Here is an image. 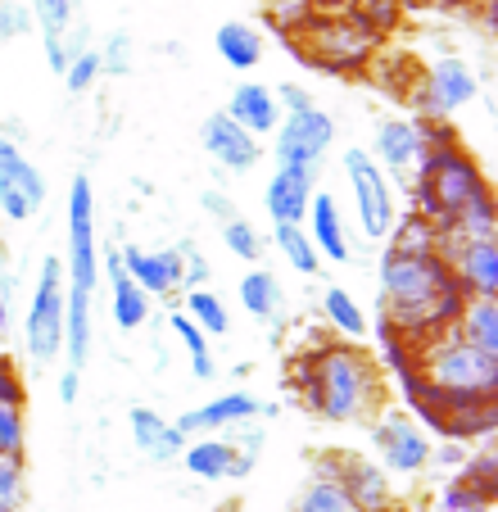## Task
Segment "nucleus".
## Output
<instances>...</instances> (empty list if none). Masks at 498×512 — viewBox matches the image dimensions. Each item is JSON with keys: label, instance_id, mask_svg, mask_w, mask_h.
Masks as SVG:
<instances>
[{"label": "nucleus", "instance_id": "nucleus-1", "mask_svg": "<svg viewBox=\"0 0 498 512\" xmlns=\"http://www.w3.org/2000/svg\"><path fill=\"white\" fill-rule=\"evenodd\" d=\"M96 191L91 177H73L68 186V254H64V358L68 368H87L96 345Z\"/></svg>", "mask_w": 498, "mask_h": 512}, {"label": "nucleus", "instance_id": "nucleus-2", "mask_svg": "<svg viewBox=\"0 0 498 512\" xmlns=\"http://www.w3.org/2000/svg\"><path fill=\"white\" fill-rule=\"evenodd\" d=\"M385 408V377L367 349L349 345V340H326L313 349V404L322 422H372Z\"/></svg>", "mask_w": 498, "mask_h": 512}, {"label": "nucleus", "instance_id": "nucleus-3", "mask_svg": "<svg viewBox=\"0 0 498 512\" xmlns=\"http://www.w3.org/2000/svg\"><path fill=\"white\" fill-rule=\"evenodd\" d=\"M412 363H417L426 386L435 390L444 417L476 404H498V358L462 345L458 336H440L431 345L412 349Z\"/></svg>", "mask_w": 498, "mask_h": 512}, {"label": "nucleus", "instance_id": "nucleus-4", "mask_svg": "<svg viewBox=\"0 0 498 512\" xmlns=\"http://www.w3.org/2000/svg\"><path fill=\"white\" fill-rule=\"evenodd\" d=\"M290 41H295V55L304 59V64L322 68L331 78H354V73H363V68L372 64L376 46H381V37L367 28L358 10L313 14Z\"/></svg>", "mask_w": 498, "mask_h": 512}, {"label": "nucleus", "instance_id": "nucleus-5", "mask_svg": "<svg viewBox=\"0 0 498 512\" xmlns=\"http://www.w3.org/2000/svg\"><path fill=\"white\" fill-rule=\"evenodd\" d=\"M408 186H412V200H417L412 209L426 213V218L435 223V232L449 223L453 213L467 209L476 195L489 191L480 164L462 150V145H453V150H426Z\"/></svg>", "mask_w": 498, "mask_h": 512}, {"label": "nucleus", "instance_id": "nucleus-6", "mask_svg": "<svg viewBox=\"0 0 498 512\" xmlns=\"http://www.w3.org/2000/svg\"><path fill=\"white\" fill-rule=\"evenodd\" d=\"M376 281H381V309L385 318H408V313H422L426 304L449 290L453 268L440 259V254H390L381 250V263H376Z\"/></svg>", "mask_w": 498, "mask_h": 512}, {"label": "nucleus", "instance_id": "nucleus-7", "mask_svg": "<svg viewBox=\"0 0 498 512\" xmlns=\"http://www.w3.org/2000/svg\"><path fill=\"white\" fill-rule=\"evenodd\" d=\"M23 349H28V368L46 372L64 354V259L46 254L28 300V322H23Z\"/></svg>", "mask_w": 498, "mask_h": 512}, {"label": "nucleus", "instance_id": "nucleus-8", "mask_svg": "<svg viewBox=\"0 0 498 512\" xmlns=\"http://www.w3.org/2000/svg\"><path fill=\"white\" fill-rule=\"evenodd\" d=\"M480 96L476 68L462 55H440L417 73V87L408 91V105L417 109V123H449L462 105Z\"/></svg>", "mask_w": 498, "mask_h": 512}, {"label": "nucleus", "instance_id": "nucleus-9", "mask_svg": "<svg viewBox=\"0 0 498 512\" xmlns=\"http://www.w3.org/2000/svg\"><path fill=\"white\" fill-rule=\"evenodd\" d=\"M313 476L317 481H336L349 494L358 512H394V485L372 458L354 454V449H322L313 458Z\"/></svg>", "mask_w": 498, "mask_h": 512}, {"label": "nucleus", "instance_id": "nucleus-10", "mask_svg": "<svg viewBox=\"0 0 498 512\" xmlns=\"http://www.w3.org/2000/svg\"><path fill=\"white\" fill-rule=\"evenodd\" d=\"M345 173H349V191H354V213H358V232L367 241H385L399 218L394 204V182L372 164L367 145H349L345 150Z\"/></svg>", "mask_w": 498, "mask_h": 512}, {"label": "nucleus", "instance_id": "nucleus-11", "mask_svg": "<svg viewBox=\"0 0 498 512\" xmlns=\"http://www.w3.org/2000/svg\"><path fill=\"white\" fill-rule=\"evenodd\" d=\"M431 435L412 422L399 408H381L372 417V449H376V467L385 476H422L431 467Z\"/></svg>", "mask_w": 498, "mask_h": 512}, {"label": "nucleus", "instance_id": "nucleus-12", "mask_svg": "<svg viewBox=\"0 0 498 512\" xmlns=\"http://www.w3.org/2000/svg\"><path fill=\"white\" fill-rule=\"evenodd\" d=\"M272 136H277V141H272L277 168H317V173H322L326 150L336 145V118L317 105L290 109V114H281Z\"/></svg>", "mask_w": 498, "mask_h": 512}, {"label": "nucleus", "instance_id": "nucleus-13", "mask_svg": "<svg viewBox=\"0 0 498 512\" xmlns=\"http://www.w3.org/2000/svg\"><path fill=\"white\" fill-rule=\"evenodd\" d=\"M46 195H50L46 173L23 155L14 136H0V213L10 223H28V218L41 213Z\"/></svg>", "mask_w": 498, "mask_h": 512}, {"label": "nucleus", "instance_id": "nucleus-14", "mask_svg": "<svg viewBox=\"0 0 498 512\" xmlns=\"http://www.w3.org/2000/svg\"><path fill=\"white\" fill-rule=\"evenodd\" d=\"M367 155H372V164L381 168L390 182H412V173H417V164H422V155H426L417 118H381Z\"/></svg>", "mask_w": 498, "mask_h": 512}, {"label": "nucleus", "instance_id": "nucleus-15", "mask_svg": "<svg viewBox=\"0 0 498 512\" xmlns=\"http://www.w3.org/2000/svg\"><path fill=\"white\" fill-rule=\"evenodd\" d=\"M277 413H281L277 404H263V399L249 395V390H227V395L209 399V404H200V408H186L173 426L182 435H204V431H227V426H245V422L277 417Z\"/></svg>", "mask_w": 498, "mask_h": 512}, {"label": "nucleus", "instance_id": "nucleus-16", "mask_svg": "<svg viewBox=\"0 0 498 512\" xmlns=\"http://www.w3.org/2000/svg\"><path fill=\"white\" fill-rule=\"evenodd\" d=\"M200 145H204V155L218 168H227V173H254L263 159L259 136H249L240 123H231L222 109L200 123Z\"/></svg>", "mask_w": 498, "mask_h": 512}, {"label": "nucleus", "instance_id": "nucleus-17", "mask_svg": "<svg viewBox=\"0 0 498 512\" xmlns=\"http://www.w3.org/2000/svg\"><path fill=\"white\" fill-rule=\"evenodd\" d=\"M118 259H123V272L150 300H173L177 290H182V250L177 245H168L159 254H145L136 245H127V250H118Z\"/></svg>", "mask_w": 498, "mask_h": 512}, {"label": "nucleus", "instance_id": "nucleus-18", "mask_svg": "<svg viewBox=\"0 0 498 512\" xmlns=\"http://www.w3.org/2000/svg\"><path fill=\"white\" fill-rule=\"evenodd\" d=\"M471 300H498V241H467L440 254Z\"/></svg>", "mask_w": 498, "mask_h": 512}, {"label": "nucleus", "instance_id": "nucleus-19", "mask_svg": "<svg viewBox=\"0 0 498 512\" xmlns=\"http://www.w3.org/2000/svg\"><path fill=\"white\" fill-rule=\"evenodd\" d=\"M317 177H322L317 168H277V173H272V182L263 186V209H268L272 223L277 227L304 223Z\"/></svg>", "mask_w": 498, "mask_h": 512}, {"label": "nucleus", "instance_id": "nucleus-20", "mask_svg": "<svg viewBox=\"0 0 498 512\" xmlns=\"http://www.w3.org/2000/svg\"><path fill=\"white\" fill-rule=\"evenodd\" d=\"M304 232H308V241H313L317 259H331V263L354 259V254H349V227H345V218H340V204L331 191H313L308 213H304Z\"/></svg>", "mask_w": 498, "mask_h": 512}, {"label": "nucleus", "instance_id": "nucleus-21", "mask_svg": "<svg viewBox=\"0 0 498 512\" xmlns=\"http://www.w3.org/2000/svg\"><path fill=\"white\" fill-rule=\"evenodd\" d=\"M222 114L245 127L249 136H272L281 123V105H277V96H272V87H263V82H236Z\"/></svg>", "mask_w": 498, "mask_h": 512}, {"label": "nucleus", "instance_id": "nucleus-22", "mask_svg": "<svg viewBox=\"0 0 498 512\" xmlns=\"http://www.w3.org/2000/svg\"><path fill=\"white\" fill-rule=\"evenodd\" d=\"M127 426H132L136 449H141L150 463H173V458H182L186 435L177 431V426L168 422L163 413H154L150 404H136L132 413H127Z\"/></svg>", "mask_w": 498, "mask_h": 512}, {"label": "nucleus", "instance_id": "nucleus-23", "mask_svg": "<svg viewBox=\"0 0 498 512\" xmlns=\"http://www.w3.org/2000/svg\"><path fill=\"white\" fill-rule=\"evenodd\" d=\"M182 467L195 476V481H231V476H249V463L236 454L231 440H222V435H204V440L186 445Z\"/></svg>", "mask_w": 498, "mask_h": 512}, {"label": "nucleus", "instance_id": "nucleus-24", "mask_svg": "<svg viewBox=\"0 0 498 512\" xmlns=\"http://www.w3.org/2000/svg\"><path fill=\"white\" fill-rule=\"evenodd\" d=\"M105 272H109V290H114L109 309H114L118 331H136V327H145V318H150V295H145V290L123 272V259H118V250H109V254H105Z\"/></svg>", "mask_w": 498, "mask_h": 512}, {"label": "nucleus", "instance_id": "nucleus-25", "mask_svg": "<svg viewBox=\"0 0 498 512\" xmlns=\"http://www.w3.org/2000/svg\"><path fill=\"white\" fill-rule=\"evenodd\" d=\"M213 50H218V59L227 68L249 73V68L263 64V32L245 19H227L218 32H213Z\"/></svg>", "mask_w": 498, "mask_h": 512}, {"label": "nucleus", "instance_id": "nucleus-26", "mask_svg": "<svg viewBox=\"0 0 498 512\" xmlns=\"http://www.w3.org/2000/svg\"><path fill=\"white\" fill-rule=\"evenodd\" d=\"M236 295H240V304H245L249 318H263V322H281V318H286V286H281L268 268L245 272V277H240V286H236Z\"/></svg>", "mask_w": 498, "mask_h": 512}, {"label": "nucleus", "instance_id": "nucleus-27", "mask_svg": "<svg viewBox=\"0 0 498 512\" xmlns=\"http://www.w3.org/2000/svg\"><path fill=\"white\" fill-rule=\"evenodd\" d=\"M449 336H458L462 345L480 349V354L498 358V300H467V309H462L458 327Z\"/></svg>", "mask_w": 498, "mask_h": 512}, {"label": "nucleus", "instance_id": "nucleus-28", "mask_svg": "<svg viewBox=\"0 0 498 512\" xmlns=\"http://www.w3.org/2000/svg\"><path fill=\"white\" fill-rule=\"evenodd\" d=\"M385 250L390 254H440V232H435V223L426 218V213H417V209H408V213H399L394 218V227H390V236H385Z\"/></svg>", "mask_w": 498, "mask_h": 512}, {"label": "nucleus", "instance_id": "nucleus-29", "mask_svg": "<svg viewBox=\"0 0 498 512\" xmlns=\"http://www.w3.org/2000/svg\"><path fill=\"white\" fill-rule=\"evenodd\" d=\"M322 313H326V322L340 331V340H349V345H358V340L372 331V327H367L363 304H358L345 286H326L322 290Z\"/></svg>", "mask_w": 498, "mask_h": 512}, {"label": "nucleus", "instance_id": "nucleus-30", "mask_svg": "<svg viewBox=\"0 0 498 512\" xmlns=\"http://www.w3.org/2000/svg\"><path fill=\"white\" fill-rule=\"evenodd\" d=\"M498 431V404H476V408H462V413L444 417V435L440 440H458V445H471V440H494Z\"/></svg>", "mask_w": 498, "mask_h": 512}, {"label": "nucleus", "instance_id": "nucleus-31", "mask_svg": "<svg viewBox=\"0 0 498 512\" xmlns=\"http://www.w3.org/2000/svg\"><path fill=\"white\" fill-rule=\"evenodd\" d=\"M458 481L467 485L480 503L498 499V449H494V440H485L476 454H467V463L458 467Z\"/></svg>", "mask_w": 498, "mask_h": 512}, {"label": "nucleus", "instance_id": "nucleus-32", "mask_svg": "<svg viewBox=\"0 0 498 512\" xmlns=\"http://www.w3.org/2000/svg\"><path fill=\"white\" fill-rule=\"evenodd\" d=\"M182 313L204 331V336H227V331H231L227 304H222V295H218V290H209V286L186 290V309Z\"/></svg>", "mask_w": 498, "mask_h": 512}, {"label": "nucleus", "instance_id": "nucleus-33", "mask_svg": "<svg viewBox=\"0 0 498 512\" xmlns=\"http://www.w3.org/2000/svg\"><path fill=\"white\" fill-rule=\"evenodd\" d=\"M290 512H358V508L349 503V494L340 490L336 481H317V476H308V485L295 494Z\"/></svg>", "mask_w": 498, "mask_h": 512}, {"label": "nucleus", "instance_id": "nucleus-34", "mask_svg": "<svg viewBox=\"0 0 498 512\" xmlns=\"http://www.w3.org/2000/svg\"><path fill=\"white\" fill-rule=\"evenodd\" d=\"M277 250H281V259H286L295 272H304V277H317V272H322V259H317V250H313V241H308L304 223L277 227Z\"/></svg>", "mask_w": 498, "mask_h": 512}, {"label": "nucleus", "instance_id": "nucleus-35", "mask_svg": "<svg viewBox=\"0 0 498 512\" xmlns=\"http://www.w3.org/2000/svg\"><path fill=\"white\" fill-rule=\"evenodd\" d=\"M0 512H28V458H0Z\"/></svg>", "mask_w": 498, "mask_h": 512}, {"label": "nucleus", "instance_id": "nucleus-36", "mask_svg": "<svg viewBox=\"0 0 498 512\" xmlns=\"http://www.w3.org/2000/svg\"><path fill=\"white\" fill-rule=\"evenodd\" d=\"M28 14L41 28V37H64L77 23V0H32Z\"/></svg>", "mask_w": 498, "mask_h": 512}, {"label": "nucleus", "instance_id": "nucleus-37", "mask_svg": "<svg viewBox=\"0 0 498 512\" xmlns=\"http://www.w3.org/2000/svg\"><path fill=\"white\" fill-rule=\"evenodd\" d=\"M100 73H109V78H127L136 68V46H132V37H127L123 28L118 32H109L105 41H100Z\"/></svg>", "mask_w": 498, "mask_h": 512}, {"label": "nucleus", "instance_id": "nucleus-38", "mask_svg": "<svg viewBox=\"0 0 498 512\" xmlns=\"http://www.w3.org/2000/svg\"><path fill=\"white\" fill-rule=\"evenodd\" d=\"M222 245H227L236 259H245V263L263 259V236H259V227L249 223V218H231V223H222Z\"/></svg>", "mask_w": 498, "mask_h": 512}, {"label": "nucleus", "instance_id": "nucleus-39", "mask_svg": "<svg viewBox=\"0 0 498 512\" xmlns=\"http://www.w3.org/2000/svg\"><path fill=\"white\" fill-rule=\"evenodd\" d=\"M0 458H28V417L14 404H0Z\"/></svg>", "mask_w": 498, "mask_h": 512}, {"label": "nucleus", "instance_id": "nucleus-40", "mask_svg": "<svg viewBox=\"0 0 498 512\" xmlns=\"http://www.w3.org/2000/svg\"><path fill=\"white\" fill-rule=\"evenodd\" d=\"M100 82V55H96V46L91 50H82V55L68 64V73H64V91H73V96H82V91H91Z\"/></svg>", "mask_w": 498, "mask_h": 512}, {"label": "nucleus", "instance_id": "nucleus-41", "mask_svg": "<svg viewBox=\"0 0 498 512\" xmlns=\"http://www.w3.org/2000/svg\"><path fill=\"white\" fill-rule=\"evenodd\" d=\"M37 28L28 14V5L23 0H0V46H10V41L28 37V32Z\"/></svg>", "mask_w": 498, "mask_h": 512}, {"label": "nucleus", "instance_id": "nucleus-42", "mask_svg": "<svg viewBox=\"0 0 498 512\" xmlns=\"http://www.w3.org/2000/svg\"><path fill=\"white\" fill-rule=\"evenodd\" d=\"M358 14H363V23L376 32V37H390V32L399 28L403 5H399V0H363V5H358Z\"/></svg>", "mask_w": 498, "mask_h": 512}, {"label": "nucleus", "instance_id": "nucleus-43", "mask_svg": "<svg viewBox=\"0 0 498 512\" xmlns=\"http://www.w3.org/2000/svg\"><path fill=\"white\" fill-rule=\"evenodd\" d=\"M177 250H182V290L209 286V281H213V268H209V259L195 250V241H177Z\"/></svg>", "mask_w": 498, "mask_h": 512}, {"label": "nucleus", "instance_id": "nucleus-44", "mask_svg": "<svg viewBox=\"0 0 498 512\" xmlns=\"http://www.w3.org/2000/svg\"><path fill=\"white\" fill-rule=\"evenodd\" d=\"M168 327H173V336L186 345V354H191V363H195V358H213V354H209V336H204V331L195 327V322L186 318L182 309H173V318H168Z\"/></svg>", "mask_w": 498, "mask_h": 512}, {"label": "nucleus", "instance_id": "nucleus-45", "mask_svg": "<svg viewBox=\"0 0 498 512\" xmlns=\"http://www.w3.org/2000/svg\"><path fill=\"white\" fill-rule=\"evenodd\" d=\"M485 508H489V503H480L476 494H471L467 485H462L458 476H453V481L444 485V494H440V508H435V512H485Z\"/></svg>", "mask_w": 498, "mask_h": 512}, {"label": "nucleus", "instance_id": "nucleus-46", "mask_svg": "<svg viewBox=\"0 0 498 512\" xmlns=\"http://www.w3.org/2000/svg\"><path fill=\"white\" fill-rule=\"evenodd\" d=\"M0 404H14V408L28 404V386H23L19 368H14L5 354H0Z\"/></svg>", "mask_w": 498, "mask_h": 512}, {"label": "nucleus", "instance_id": "nucleus-47", "mask_svg": "<svg viewBox=\"0 0 498 512\" xmlns=\"http://www.w3.org/2000/svg\"><path fill=\"white\" fill-rule=\"evenodd\" d=\"M200 204H204V213H209V218H218V227H222V223H231V218H240L236 200H231L227 191H218V186L200 191Z\"/></svg>", "mask_w": 498, "mask_h": 512}, {"label": "nucleus", "instance_id": "nucleus-48", "mask_svg": "<svg viewBox=\"0 0 498 512\" xmlns=\"http://www.w3.org/2000/svg\"><path fill=\"white\" fill-rule=\"evenodd\" d=\"M471 449L458 445V440H440V445H431V467H440V472H453L458 476V467L467 463Z\"/></svg>", "mask_w": 498, "mask_h": 512}, {"label": "nucleus", "instance_id": "nucleus-49", "mask_svg": "<svg viewBox=\"0 0 498 512\" xmlns=\"http://www.w3.org/2000/svg\"><path fill=\"white\" fill-rule=\"evenodd\" d=\"M236 431H240V440H231V445H236V454L254 467V458H259V449H263V426L259 422H245V426H236Z\"/></svg>", "mask_w": 498, "mask_h": 512}, {"label": "nucleus", "instance_id": "nucleus-50", "mask_svg": "<svg viewBox=\"0 0 498 512\" xmlns=\"http://www.w3.org/2000/svg\"><path fill=\"white\" fill-rule=\"evenodd\" d=\"M272 96H277V105L286 109V114H290V109H308V105H317L313 91H308L304 82H281V87L272 91Z\"/></svg>", "mask_w": 498, "mask_h": 512}, {"label": "nucleus", "instance_id": "nucleus-51", "mask_svg": "<svg viewBox=\"0 0 498 512\" xmlns=\"http://www.w3.org/2000/svg\"><path fill=\"white\" fill-rule=\"evenodd\" d=\"M14 331V281L0 277V340H10Z\"/></svg>", "mask_w": 498, "mask_h": 512}, {"label": "nucleus", "instance_id": "nucleus-52", "mask_svg": "<svg viewBox=\"0 0 498 512\" xmlns=\"http://www.w3.org/2000/svg\"><path fill=\"white\" fill-rule=\"evenodd\" d=\"M77 395H82V372L64 363V372H59V399H64V404H77Z\"/></svg>", "mask_w": 498, "mask_h": 512}, {"label": "nucleus", "instance_id": "nucleus-53", "mask_svg": "<svg viewBox=\"0 0 498 512\" xmlns=\"http://www.w3.org/2000/svg\"><path fill=\"white\" fill-rule=\"evenodd\" d=\"M313 5H317V14H331V10H358V5H363V0H313Z\"/></svg>", "mask_w": 498, "mask_h": 512}, {"label": "nucleus", "instance_id": "nucleus-54", "mask_svg": "<svg viewBox=\"0 0 498 512\" xmlns=\"http://www.w3.org/2000/svg\"><path fill=\"white\" fill-rule=\"evenodd\" d=\"M444 5H453V0H444Z\"/></svg>", "mask_w": 498, "mask_h": 512}]
</instances>
